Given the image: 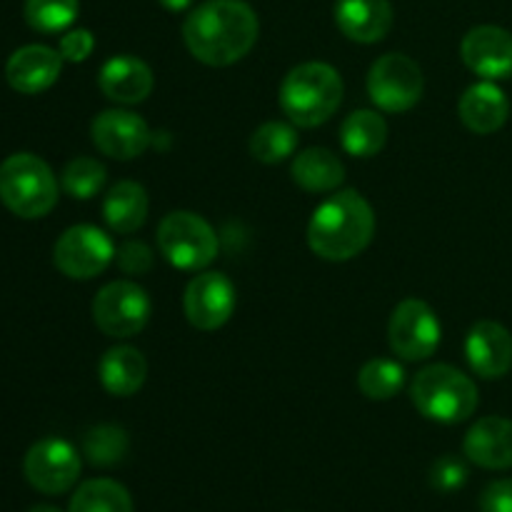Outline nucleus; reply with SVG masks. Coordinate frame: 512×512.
Instances as JSON below:
<instances>
[{"instance_id":"1a4fd4ad","label":"nucleus","mask_w":512,"mask_h":512,"mask_svg":"<svg viewBox=\"0 0 512 512\" xmlns=\"http://www.w3.org/2000/svg\"><path fill=\"white\" fill-rule=\"evenodd\" d=\"M113 260V240L95 225H73L55 240L53 263L70 280L98 278Z\"/></svg>"},{"instance_id":"2eb2a0df","label":"nucleus","mask_w":512,"mask_h":512,"mask_svg":"<svg viewBox=\"0 0 512 512\" xmlns=\"http://www.w3.org/2000/svg\"><path fill=\"white\" fill-rule=\"evenodd\" d=\"M63 70V55L60 50L48 45H23L15 50L5 63V80L10 88L20 95H38L43 90L53 88L55 80Z\"/></svg>"},{"instance_id":"f3484780","label":"nucleus","mask_w":512,"mask_h":512,"mask_svg":"<svg viewBox=\"0 0 512 512\" xmlns=\"http://www.w3.org/2000/svg\"><path fill=\"white\" fill-rule=\"evenodd\" d=\"M153 83L150 65L135 55H115L105 60L98 75V85L105 98L123 105L143 103L153 93Z\"/></svg>"},{"instance_id":"20e7f679","label":"nucleus","mask_w":512,"mask_h":512,"mask_svg":"<svg viewBox=\"0 0 512 512\" xmlns=\"http://www.w3.org/2000/svg\"><path fill=\"white\" fill-rule=\"evenodd\" d=\"M0 203L25 220L45 218L58 203V180L35 153H13L0 163Z\"/></svg>"},{"instance_id":"c756f323","label":"nucleus","mask_w":512,"mask_h":512,"mask_svg":"<svg viewBox=\"0 0 512 512\" xmlns=\"http://www.w3.org/2000/svg\"><path fill=\"white\" fill-rule=\"evenodd\" d=\"M105 178H108V173H105L103 163L88 158V155H80V158H73L65 165L63 175H60V185L75 200H90L103 190Z\"/></svg>"},{"instance_id":"412c9836","label":"nucleus","mask_w":512,"mask_h":512,"mask_svg":"<svg viewBox=\"0 0 512 512\" xmlns=\"http://www.w3.org/2000/svg\"><path fill=\"white\" fill-rule=\"evenodd\" d=\"M98 375L103 388L115 398H130L138 393L148 375V363H145L143 353L130 345H118L110 348L108 353L100 358Z\"/></svg>"},{"instance_id":"5701e85b","label":"nucleus","mask_w":512,"mask_h":512,"mask_svg":"<svg viewBox=\"0 0 512 512\" xmlns=\"http://www.w3.org/2000/svg\"><path fill=\"white\" fill-rule=\"evenodd\" d=\"M290 175L308 193H330L345 180V165L333 150L308 148L293 160Z\"/></svg>"},{"instance_id":"6ab92c4d","label":"nucleus","mask_w":512,"mask_h":512,"mask_svg":"<svg viewBox=\"0 0 512 512\" xmlns=\"http://www.w3.org/2000/svg\"><path fill=\"white\" fill-rule=\"evenodd\" d=\"M335 23L355 43H378L393 28V5L390 0H338Z\"/></svg>"},{"instance_id":"2f4dec72","label":"nucleus","mask_w":512,"mask_h":512,"mask_svg":"<svg viewBox=\"0 0 512 512\" xmlns=\"http://www.w3.org/2000/svg\"><path fill=\"white\" fill-rule=\"evenodd\" d=\"M118 268L128 275H143L153 268V250L140 240H128L115 250Z\"/></svg>"},{"instance_id":"39448f33","label":"nucleus","mask_w":512,"mask_h":512,"mask_svg":"<svg viewBox=\"0 0 512 512\" xmlns=\"http://www.w3.org/2000/svg\"><path fill=\"white\" fill-rule=\"evenodd\" d=\"M410 398L420 415L443 425L468 420L478 410V388L465 373L453 365H428L415 375Z\"/></svg>"},{"instance_id":"c9c22d12","label":"nucleus","mask_w":512,"mask_h":512,"mask_svg":"<svg viewBox=\"0 0 512 512\" xmlns=\"http://www.w3.org/2000/svg\"><path fill=\"white\" fill-rule=\"evenodd\" d=\"M25 512H60V510L53 508V505H33V508Z\"/></svg>"},{"instance_id":"4be33fe9","label":"nucleus","mask_w":512,"mask_h":512,"mask_svg":"<svg viewBox=\"0 0 512 512\" xmlns=\"http://www.w3.org/2000/svg\"><path fill=\"white\" fill-rule=\"evenodd\" d=\"M148 193L135 180H120L108 190L103 200V218L113 233L130 235L148 218Z\"/></svg>"},{"instance_id":"423d86ee","label":"nucleus","mask_w":512,"mask_h":512,"mask_svg":"<svg viewBox=\"0 0 512 512\" xmlns=\"http://www.w3.org/2000/svg\"><path fill=\"white\" fill-rule=\"evenodd\" d=\"M158 245L170 265L203 270L218 258V235L205 218L188 210L168 213L158 225Z\"/></svg>"},{"instance_id":"393cba45","label":"nucleus","mask_w":512,"mask_h":512,"mask_svg":"<svg viewBox=\"0 0 512 512\" xmlns=\"http://www.w3.org/2000/svg\"><path fill=\"white\" fill-rule=\"evenodd\" d=\"M68 512H135L133 498L120 483L108 478L88 480L70 498Z\"/></svg>"},{"instance_id":"cd10ccee","label":"nucleus","mask_w":512,"mask_h":512,"mask_svg":"<svg viewBox=\"0 0 512 512\" xmlns=\"http://www.w3.org/2000/svg\"><path fill=\"white\" fill-rule=\"evenodd\" d=\"M405 370L398 360L375 358L360 368L358 388L370 400H390L403 390Z\"/></svg>"},{"instance_id":"f03ea898","label":"nucleus","mask_w":512,"mask_h":512,"mask_svg":"<svg viewBox=\"0 0 512 512\" xmlns=\"http://www.w3.org/2000/svg\"><path fill=\"white\" fill-rule=\"evenodd\" d=\"M375 233V213L355 190H340L315 208L308 223V245L318 258L345 263L363 253Z\"/></svg>"},{"instance_id":"a878e982","label":"nucleus","mask_w":512,"mask_h":512,"mask_svg":"<svg viewBox=\"0 0 512 512\" xmlns=\"http://www.w3.org/2000/svg\"><path fill=\"white\" fill-rule=\"evenodd\" d=\"M128 433L120 425H95L83 435V455L95 468H113L128 455Z\"/></svg>"},{"instance_id":"0eeeda50","label":"nucleus","mask_w":512,"mask_h":512,"mask_svg":"<svg viewBox=\"0 0 512 512\" xmlns=\"http://www.w3.org/2000/svg\"><path fill=\"white\" fill-rule=\"evenodd\" d=\"M148 293L133 280H113L93 300V320L108 338H133L150 320Z\"/></svg>"},{"instance_id":"6e6552de","label":"nucleus","mask_w":512,"mask_h":512,"mask_svg":"<svg viewBox=\"0 0 512 512\" xmlns=\"http://www.w3.org/2000/svg\"><path fill=\"white\" fill-rule=\"evenodd\" d=\"M423 70L403 53L380 55L368 73V95L385 113H405L423 98Z\"/></svg>"},{"instance_id":"b1692460","label":"nucleus","mask_w":512,"mask_h":512,"mask_svg":"<svg viewBox=\"0 0 512 512\" xmlns=\"http://www.w3.org/2000/svg\"><path fill=\"white\" fill-rule=\"evenodd\" d=\"M388 123L375 110H355L340 125V143L355 158H373L385 148Z\"/></svg>"},{"instance_id":"7c9ffc66","label":"nucleus","mask_w":512,"mask_h":512,"mask_svg":"<svg viewBox=\"0 0 512 512\" xmlns=\"http://www.w3.org/2000/svg\"><path fill=\"white\" fill-rule=\"evenodd\" d=\"M468 483V465L458 455H443L430 468V485L440 493H455Z\"/></svg>"},{"instance_id":"9b49d317","label":"nucleus","mask_w":512,"mask_h":512,"mask_svg":"<svg viewBox=\"0 0 512 512\" xmlns=\"http://www.w3.org/2000/svg\"><path fill=\"white\" fill-rule=\"evenodd\" d=\"M390 348L398 358L428 360L440 345V320L428 303L408 298L393 310L388 325Z\"/></svg>"},{"instance_id":"4468645a","label":"nucleus","mask_w":512,"mask_h":512,"mask_svg":"<svg viewBox=\"0 0 512 512\" xmlns=\"http://www.w3.org/2000/svg\"><path fill=\"white\" fill-rule=\"evenodd\" d=\"M463 63L485 80L512 75V33L500 25H478L460 43Z\"/></svg>"},{"instance_id":"72a5a7b5","label":"nucleus","mask_w":512,"mask_h":512,"mask_svg":"<svg viewBox=\"0 0 512 512\" xmlns=\"http://www.w3.org/2000/svg\"><path fill=\"white\" fill-rule=\"evenodd\" d=\"M480 512H512V480H495L480 495Z\"/></svg>"},{"instance_id":"f8f14e48","label":"nucleus","mask_w":512,"mask_h":512,"mask_svg":"<svg viewBox=\"0 0 512 512\" xmlns=\"http://www.w3.org/2000/svg\"><path fill=\"white\" fill-rule=\"evenodd\" d=\"M185 318L198 330H218L235 310V285L223 273H200L188 283L183 295Z\"/></svg>"},{"instance_id":"bb28decb","label":"nucleus","mask_w":512,"mask_h":512,"mask_svg":"<svg viewBox=\"0 0 512 512\" xmlns=\"http://www.w3.org/2000/svg\"><path fill=\"white\" fill-rule=\"evenodd\" d=\"M295 148H298V133L293 125L280 123V120L263 123L250 135V155L260 163H283L295 153Z\"/></svg>"},{"instance_id":"f257e3e1","label":"nucleus","mask_w":512,"mask_h":512,"mask_svg":"<svg viewBox=\"0 0 512 512\" xmlns=\"http://www.w3.org/2000/svg\"><path fill=\"white\" fill-rule=\"evenodd\" d=\"M258 35V15L245 0H205L183 23L190 55L213 68L243 60L258 43Z\"/></svg>"},{"instance_id":"f704fd0d","label":"nucleus","mask_w":512,"mask_h":512,"mask_svg":"<svg viewBox=\"0 0 512 512\" xmlns=\"http://www.w3.org/2000/svg\"><path fill=\"white\" fill-rule=\"evenodd\" d=\"M158 3L163 5L165 10H170V13H183V10H188L195 0H158Z\"/></svg>"},{"instance_id":"9d476101","label":"nucleus","mask_w":512,"mask_h":512,"mask_svg":"<svg viewBox=\"0 0 512 512\" xmlns=\"http://www.w3.org/2000/svg\"><path fill=\"white\" fill-rule=\"evenodd\" d=\"M25 480L43 495H63L78 483L80 455L68 440L43 438L30 445L23 460Z\"/></svg>"},{"instance_id":"dca6fc26","label":"nucleus","mask_w":512,"mask_h":512,"mask_svg":"<svg viewBox=\"0 0 512 512\" xmlns=\"http://www.w3.org/2000/svg\"><path fill=\"white\" fill-rule=\"evenodd\" d=\"M465 355L475 375L498 380L512 368V335L495 320H480L470 328L465 340Z\"/></svg>"},{"instance_id":"aec40b11","label":"nucleus","mask_w":512,"mask_h":512,"mask_svg":"<svg viewBox=\"0 0 512 512\" xmlns=\"http://www.w3.org/2000/svg\"><path fill=\"white\" fill-rule=\"evenodd\" d=\"M458 115L468 130L490 135L503 128L510 118V100L493 80L470 85L458 103Z\"/></svg>"},{"instance_id":"7ed1b4c3","label":"nucleus","mask_w":512,"mask_h":512,"mask_svg":"<svg viewBox=\"0 0 512 512\" xmlns=\"http://www.w3.org/2000/svg\"><path fill=\"white\" fill-rule=\"evenodd\" d=\"M280 108L298 128L328 123L343 103V78L328 63H300L280 83Z\"/></svg>"},{"instance_id":"473e14b6","label":"nucleus","mask_w":512,"mask_h":512,"mask_svg":"<svg viewBox=\"0 0 512 512\" xmlns=\"http://www.w3.org/2000/svg\"><path fill=\"white\" fill-rule=\"evenodd\" d=\"M93 48H95L93 33L85 28H73L60 38L58 50L60 55H63V60H68V63H83V60H88V55L93 53Z\"/></svg>"},{"instance_id":"c85d7f7f","label":"nucleus","mask_w":512,"mask_h":512,"mask_svg":"<svg viewBox=\"0 0 512 512\" xmlns=\"http://www.w3.org/2000/svg\"><path fill=\"white\" fill-rule=\"evenodd\" d=\"M80 0H25V23L38 33H63L75 23Z\"/></svg>"},{"instance_id":"a211bd4d","label":"nucleus","mask_w":512,"mask_h":512,"mask_svg":"<svg viewBox=\"0 0 512 512\" xmlns=\"http://www.w3.org/2000/svg\"><path fill=\"white\" fill-rule=\"evenodd\" d=\"M463 450L470 463L485 470L512 468V420L498 415L480 418L465 435Z\"/></svg>"},{"instance_id":"ddd939ff","label":"nucleus","mask_w":512,"mask_h":512,"mask_svg":"<svg viewBox=\"0 0 512 512\" xmlns=\"http://www.w3.org/2000/svg\"><path fill=\"white\" fill-rule=\"evenodd\" d=\"M90 138L103 155L113 160H135L150 148L153 133L140 115L130 110H103L90 123Z\"/></svg>"}]
</instances>
